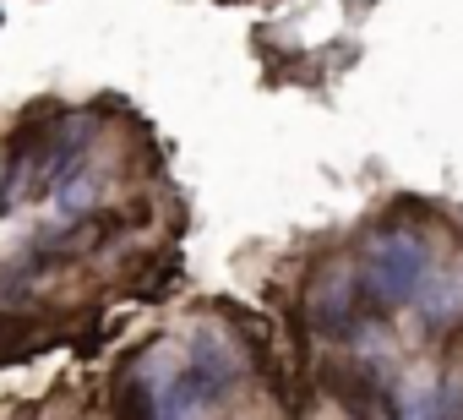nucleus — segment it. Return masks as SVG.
<instances>
[{
  "label": "nucleus",
  "mask_w": 463,
  "mask_h": 420,
  "mask_svg": "<svg viewBox=\"0 0 463 420\" xmlns=\"http://www.w3.org/2000/svg\"><path fill=\"white\" fill-rule=\"evenodd\" d=\"M430 268H436V262H430L425 235H414V230H387V235L371 246V257H365V284H371V295H376L382 306H409V301L425 295Z\"/></svg>",
  "instance_id": "1"
}]
</instances>
